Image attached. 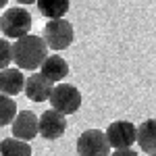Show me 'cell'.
Returning a JSON list of instances; mask_svg holds the SVG:
<instances>
[{
  "label": "cell",
  "instance_id": "1",
  "mask_svg": "<svg viewBox=\"0 0 156 156\" xmlns=\"http://www.w3.org/2000/svg\"><path fill=\"white\" fill-rule=\"evenodd\" d=\"M48 50L50 48L44 42V37L27 34V36L12 42V62L21 71H36L46 60Z\"/></svg>",
  "mask_w": 156,
  "mask_h": 156
},
{
  "label": "cell",
  "instance_id": "2",
  "mask_svg": "<svg viewBox=\"0 0 156 156\" xmlns=\"http://www.w3.org/2000/svg\"><path fill=\"white\" fill-rule=\"evenodd\" d=\"M31 25H34V19H31L29 11L21 9V6H11L0 17V31L11 40H19V37L27 36Z\"/></svg>",
  "mask_w": 156,
  "mask_h": 156
},
{
  "label": "cell",
  "instance_id": "3",
  "mask_svg": "<svg viewBox=\"0 0 156 156\" xmlns=\"http://www.w3.org/2000/svg\"><path fill=\"white\" fill-rule=\"evenodd\" d=\"M50 106L60 115H75L81 108V92L71 83H56L50 94Z\"/></svg>",
  "mask_w": 156,
  "mask_h": 156
},
{
  "label": "cell",
  "instance_id": "4",
  "mask_svg": "<svg viewBox=\"0 0 156 156\" xmlns=\"http://www.w3.org/2000/svg\"><path fill=\"white\" fill-rule=\"evenodd\" d=\"M73 37H75V31H73V25L67 19H50L44 27V42L54 52L67 50L71 46Z\"/></svg>",
  "mask_w": 156,
  "mask_h": 156
},
{
  "label": "cell",
  "instance_id": "5",
  "mask_svg": "<svg viewBox=\"0 0 156 156\" xmlns=\"http://www.w3.org/2000/svg\"><path fill=\"white\" fill-rule=\"evenodd\" d=\"M106 133L100 129H87L77 137V156H110Z\"/></svg>",
  "mask_w": 156,
  "mask_h": 156
},
{
  "label": "cell",
  "instance_id": "6",
  "mask_svg": "<svg viewBox=\"0 0 156 156\" xmlns=\"http://www.w3.org/2000/svg\"><path fill=\"white\" fill-rule=\"evenodd\" d=\"M108 146L115 150H123V148H131L137 142V127L129 123V121H115L108 125L106 131Z\"/></svg>",
  "mask_w": 156,
  "mask_h": 156
},
{
  "label": "cell",
  "instance_id": "7",
  "mask_svg": "<svg viewBox=\"0 0 156 156\" xmlns=\"http://www.w3.org/2000/svg\"><path fill=\"white\" fill-rule=\"evenodd\" d=\"M65 131H67L65 115H60L58 110H54V108H48V110L42 112V117H40V135L44 140L54 142V140L62 137Z\"/></svg>",
  "mask_w": 156,
  "mask_h": 156
},
{
  "label": "cell",
  "instance_id": "8",
  "mask_svg": "<svg viewBox=\"0 0 156 156\" xmlns=\"http://www.w3.org/2000/svg\"><path fill=\"white\" fill-rule=\"evenodd\" d=\"M12 137L23 140V142H31L40 133V117H36L31 110H21L17 112L15 121L11 123Z\"/></svg>",
  "mask_w": 156,
  "mask_h": 156
},
{
  "label": "cell",
  "instance_id": "9",
  "mask_svg": "<svg viewBox=\"0 0 156 156\" xmlns=\"http://www.w3.org/2000/svg\"><path fill=\"white\" fill-rule=\"evenodd\" d=\"M52 87L54 83H50L42 73H34L25 79V96L31 102H44V100H50Z\"/></svg>",
  "mask_w": 156,
  "mask_h": 156
},
{
  "label": "cell",
  "instance_id": "10",
  "mask_svg": "<svg viewBox=\"0 0 156 156\" xmlns=\"http://www.w3.org/2000/svg\"><path fill=\"white\" fill-rule=\"evenodd\" d=\"M25 90V75L21 69H2L0 71V94L4 96H17Z\"/></svg>",
  "mask_w": 156,
  "mask_h": 156
},
{
  "label": "cell",
  "instance_id": "11",
  "mask_svg": "<svg viewBox=\"0 0 156 156\" xmlns=\"http://www.w3.org/2000/svg\"><path fill=\"white\" fill-rule=\"evenodd\" d=\"M42 75L48 79L50 83H62V79L69 75V65H67V60L60 58L58 54H48L46 56V60L42 62Z\"/></svg>",
  "mask_w": 156,
  "mask_h": 156
},
{
  "label": "cell",
  "instance_id": "12",
  "mask_svg": "<svg viewBox=\"0 0 156 156\" xmlns=\"http://www.w3.org/2000/svg\"><path fill=\"white\" fill-rule=\"evenodd\" d=\"M146 154H156V119H148L137 127V142Z\"/></svg>",
  "mask_w": 156,
  "mask_h": 156
},
{
  "label": "cell",
  "instance_id": "13",
  "mask_svg": "<svg viewBox=\"0 0 156 156\" xmlns=\"http://www.w3.org/2000/svg\"><path fill=\"white\" fill-rule=\"evenodd\" d=\"M37 11L42 12V17L46 19H65V15L69 12L71 0H37Z\"/></svg>",
  "mask_w": 156,
  "mask_h": 156
},
{
  "label": "cell",
  "instance_id": "14",
  "mask_svg": "<svg viewBox=\"0 0 156 156\" xmlns=\"http://www.w3.org/2000/svg\"><path fill=\"white\" fill-rule=\"evenodd\" d=\"M0 156H31V146L17 137H6L0 142Z\"/></svg>",
  "mask_w": 156,
  "mask_h": 156
},
{
  "label": "cell",
  "instance_id": "15",
  "mask_svg": "<svg viewBox=\"0 0 156 156\" xmlns=\"http://www.w3.org/2000/svg\"><path fill=\"white\" fill-rule=\"evenodd\" d=\"M17 102L11 96H4L0 94V127L2 125H11L15 117H17Z\"/></svg>",
  "mask_w": 156,
  "mask_h": 156
},
{
  "label": "cell",
  "instance_id": "16",
  "mask_svg": "<svg viewBox=\"0 0 156 156\" xmlns=\"http://www.w3.org/2000/svg\"><path fill=\"white\" fill-rule=\"evenodd\" d=\"M11 62H12V44L6 42L4 37H0V71L9 69Z\"/></svg>",
  "mask_w": 156,
  "mask_h": 156
},
{
  "label": "cell",
  "instance_id": "17",
  "mask_svg": "<svg viewBox=\"0 0 156 156\" xmlns=\"http://www.w3.org/2000/svg\"><path fill=\"white\" fill-rule=\"evenodd\" d=\"M110 156H140L133 148H123V150H115Z\"/></svg>",
  "mask_w": 156,
  "mask_h": 156
},
{
  "label": "cell",
  "instance_id": "18",
  "mask_svg": "<svg viewBox=\"0 0 156 156\" xmlns=\"http://www.w3.org/2000/svg\"><path fill=\"white\" fill-rule=\"evenodd\" d=\"M17 2H19V4H25V6H27V4H36L37 0H17Z\"/></svg>",
  "mask_w": 156,
  "mask_h": 156
},
{
  "label": "cell",
  "instance_id": "19",
  "mask_svg": "<svg viewBox=\"0 0 156 156\" xmlns=\"http://www.w3.org/2000/svg\"><path fill=\"white\" fill-rule=\"evenodd\" d=\"M6 4H9V0H0V9H4Z\"/></svg>",
  "mask_w": 156,
  "mask_h": 156
},
{
  "label": "cell",
  "instance_id": "20",
  "mask_svg": "<svg viewBox=\"0 0 156 156\" xmlns=\"http://www.w3.org/2000/svg\"><path fill=\"white\" fill-rule=\"evenodd\" d=\"M148 156H156V154H148Z\"/></svg>",
  "mask_w": 156,
  "mask_h": 156
}]
</instances>
